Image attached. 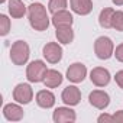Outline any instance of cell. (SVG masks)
<instances>
[{"label":"cell","instance_id":"1","mask_svg":"<svg viewBox=\"0 0 123 123\" xmlns=\"http://www.w3.org/2000/svg\"><path fill=\"white\" fill-rule=\"evenodd\" d=\"M28 19L31 26L38 32L46 31L51 23L46 7L42 3H32L31 6H28Z\"/></svg>","mask_w":123,"mask_h":123},{"label":"cell","instance_id":"2","mask_svg":"<svg viewBox=\"0 0 123 123\" xmlns=\"http://www.w3.org/2000/svg\"><path fill=\"white\" fill-rule=\"evenodd\" d=\"M29 55H31V49H29V45L28 42L25 41H16L12 43L10 46V59L15 65H25L29 59Z\"/></svg>","mask_w":123,"mask_h":123},{"label":"cell","instance_id":"3","mask_svg":"<svg viewBox=\"0 0 123 123\" xmlns=\"http://www.w3.org/2000/svg\"><path fill=\"white\" fill-rule=\"evenodd\" d=\"M48 73L46 64L41 59H35L26 67V78L29 83H43V78Z\"/></svg>","mask_w":123,"mask_h":123},{"label":"cell","instance_id":"4","mask_svg":"<svg viewBox=\"0 0 123 123\" xmlns=\"http://www.w3.org/2000/svg\"><path fill=\"white\" fill-rule=\"evenodd\" d=\"M94 52L98 59H109L114 55V43L109 36H98L94 42Z\"/></svg>","mask_w":123,"mask_h":123},{"label":"cell","instance_id":"5","mask_svg":"<svg viewBox=\"0 0 123 123\" xmlns=\"http://www.w3.org/2000/svg\"><path fill=\"white\" fill-rule=\"evenodd\" d=\"M42 55L49 64H58L62 59V46L58 42H48L42 48Z\"/></svg>","mask_w":123,"mask_h":123},{"label":"cell","instance_id":"6","mask_svg":"<svg viewBox=\"0 0 123 123\" xmlns=\"http://www.w3.org/2000/svg\"><path fill=\"white\" fill-rule=\"evenodd\" d=\"M33 98V90L28 83H20L13 90V100L19 104H29Z\"/></svg>","mask_w":123,"mask_h":123},{"label":"cell","instance_id":"7","mask_svg":"<svg viewBox=\"0 0 123 123\" xmlns=\"http://www.w3.org/2000/svg\"><path fill=\"white\" fill-rule=\"evenodd\" d=\"M65 77H67L68 81H71L74 84L83 83L87 77V67L83 62H74L67 68V75Z\"/></svg>","mask_w":123,"mask_h":123},{"label":"cell","instance_id":"8","mask_svg":"<svg viewBox=\"0 0 123 123\" xmlns=\"http://www.w3.org/2000/svg\"><path fill=\"white\" fill-rule=\"evenodd\" d=\"M52 120L55 123H73L77 120L75 111L71 109V106H64V107H56L52 114Z\"/></svg>","mask_w":123,"mask_h":123},{"label":"cell","instance_id":"9","mask_svg":"<svg viewBox=\"0 0 123 123\" xmlns=\"http://www.w3.org/2000/svg\"><path fill=\"white\" fill-rule=\"evenodd\" d=\"M88 101L93 107L98 110H104L110 104V96L103 90H94L88 94Z\"/></svg>","mask_w":123,"mask_h":123},{"label":"cell","instance_id":"10","mask_svg":"<svg viewBox=\"0 0 123 123\" xmlns=\"http://www.w3.org/2000/svg\"><path fill=\"white\" fill-rule=\"evenodd\" d=\"M110 78H111V75H110L109 70H106L103 67H96L90 73V80L96 87H106L110 83Z\"/></svg>","mask_w":123,"mask_h":123},{"label":"cell","instance_id":"11","mask_svg":"<svg viewBox=\"0 0 123 123\" xmlns=\"http://www.w3.org/2000/svg\"><path fill=\"white\" fill-rule=\"evenodd\" d=\"M61 100L64 101V104L67 106H77L81 101V91L78 87L75 86H68L62 90V94H61Z\"/></svg>","mask_w":123,"mask_h":123},{"label":"cell","instance_id":"12","mask_svg":"<svg viewBox=\"0 0 123 123\" xmlns=\"http://www.w3.org/2000/svg\"><path fill=\"white\" fill-rule=\"evenodd\" d=\"M51 23L56 28H64V26H73L74 23V18L73 15L65 9V10H59L56 13L52 15V19H51Z\"/></svg>","mask_w":123,"mask_h":123},{"label":"cell","instance_id":"13","mask_svg":"<svg viewBox=\"0 0 123 123\" xmlns=\"http://www.w3.org/2000/svg\"><path fill=\"white\" fill-rule=\"evenodd\" d=\"M3 116L6 120L9 122H19L23 119L25 113H23V109L16 104V103H9L3 107Z\"/></svg>","mask_w":123,"mask_h":123},{"label":"cell","instance_id":"14","mask_svg":"<svg viewBox=\"0 0 123 123\" xmlns=\"http://www.w3.org/2000/svg\"><path fill=\"white\" fill-rule=\"evenodd\" d=\"M71 10L80 16H87L93 10V2L91 0H70Z\"/></svg>","mask_w":123,"mask_h":123},{"label":"cell","instance_id":"15","mask_svg":"<svg viewBox=\"0 0 123 123\" xmlns=\"http://www.w3.org/2000/svg\"><path fill=\"white\" fill-rule=\"evenodd\" d=\"M36 104L42 109H51L55 104V96L49 90H41L36 93Z\"/></svg>","mask_w":123,"mask_h":123},{"label":"cell","instance_id":"16","mask_svg":"<svg viewBox=\"0 0 123 123\" xmlns=\"http://www.w3.org/2000/svg\"><path fill=\"white\" fill-rule=\"evenodd\" d=\"M7 10H9V15L15 19H20L28 13V7L23 5L22 0H9Z\"/></svg>","mask_w":123,"mask_h":123},{"label":"cell","instance_id":"17","mask_svg":"<svg viewBox=\"0 0 123 123\" xmlns=\"http://www.w3.org/2000/svg\"><path fill=\"white\" fill-rule=\"evenodd\" d=\"M55 36L58 39L59 43L68 45L74 41V31L71 26H64V28H56L55 31Z\"/></svg>","mask_w":123,"mask_h":123},{"label":"cell","instance_id":"18","mask_svg":"<svg viewBox=\"0 0 123 123\" xmlns=\"http://www.w3.org/2000/svg\"><path fill=\"white\" fill-rule=\"evenodd\" d=\"M62 74H61L59 71L56 70H48L45 78H43V84L48 87V88H55L58 86H61V83H62Z\"/></svg>","mask_w":123,"mask_h":123},{"label":"cell","instance_id":"19","mask_svg":"<svg viewBox=\"0 0 123 123\" xmlns=\"http://www.w3.org/2000/svg\"><path fill=\"white\" fill-rule=\"evenodd\" d=\"M114 9L111 7H104L100 15H98V25L103 29H110L111 28V20H113V15H114Z\"/></svg>","mask_w":123,"mask_h":123},{"label":"cell","instance_id":"20","mask_svg":"<svg viewBox=\"0 0 123 123\" xmlns=\"http://www.w3.org/2000/svg\"><path fill=\"white\" fill-rule=\"evenodd\" d=\"M68 6V0H49L48 3V10L54 15L59 10H65Z\"/></svg>","mask_w":123,"mask_h":123},{"label":"cell","instance_id":"21","mask_svg":"<svg viewBox=\"0 0 123 123\" xmlns=\"http://www.w3.org/2000/svg\"><path fill=\"white\" fill-rule=\"evenodd\" d=\"M111 28L123 32V12L122 10H116L113 15V20H111Z\"/></svg>","mask_w":123,"mask_h":123},{"label":"cell","instance_id":"22","mask_svg":"<svg viewBox=\"0 0 123 123\" xmlns=\"http://www.w3.org/2000/svg\"><path fill=\"white\" fill-rule=\"evenodd\" d=\"M10 19L6 15H0V35L6 36L10 32Z\"/></svg>","mask_w":123,"mask_h":123},{"label":"cell","instance_id":"23","mask_svg":"<svg viewBox=\"0 0 123 123\" xmlns=\"http://www.w3.org/2000/svg\"><path fill=\"white\" fill-rule=\"evenodd\" d=\"M97 122L98 123H114V119H113V114H107V113H103L97 117Z\"/></svg>","mask_w":123,"mask_h":123},{"label":"cell","instance_id":"24","mask_svg":"<svg viewBox=\"0 0 123 123\" xmlns=\"http://www.w3.org/2000/svg\"><path fill=\"white\" fill-rule=\"evenodd\" d=\"M114 56L117 61H120V62H123V43L117 45L116 49H114Z\"/></svg>","mask_w":123,"mask_h":123},{"label":"cell","instance_id":"25","mask_svg":"<svg viewBox=\"0 0 123 123\" xmlns=\"http://www.w3.org/2000/svg\"><path fill=\"white\" fill-rule=\"evenodd\" d=\"M114 81H116V84L123 90V70H120V71L116 73V75H114Z\"/></svg>","mask_w":123,"mask_h":123},{"label":"cell","instance_id":"26","mask_svg":"<svg viewBox=\"0 0 123 123\" xmlns=\"http://www.w3.org/2000/svg\"><path fill=\"white\" fill-rule=\"evenodd\" d=\"M113 119H114L116 123H123V110H117L113 114Z\"/></svg>","mask_w":123,"mask_h":123},{"label":"cell","instance_id":"27","mask_svg":"<svg viewBox=\"0 0 123 123\" xmlns=\"http://www.w3.org/2000/svg\"><path fill=\"white\" fill-rule=\"evenodd\" d=\"M113 2V5H116V6H123V0H111Z\"/></svg>","mask_w":123,"mask_h":123},{"label":"cell","instance_id":"28","mask_svg":"<svg viewBox=\"0 0 123 123\" xmlns=\"http://www.w3.org/2000/svg\"><path fill=\"white\" fill-rule=\"evenodd\" d=\"M6 2V0H0V3H5Z\"/></svg>","mask_w":123,"mask_h":123}]
</instances>
